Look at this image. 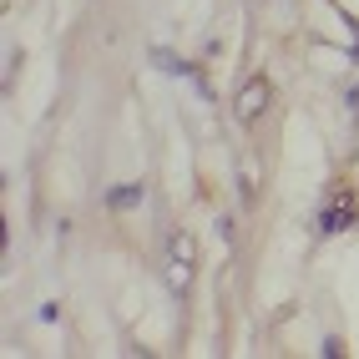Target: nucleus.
Returning a JSON list of instances; mask_svg holds the SVG:
<instances>
[{"mask_svg":"<svg viewBox=\"0 0 359 359\" xmlns=\"http://www.w3.org/2000/svg\"><path fill=\"white\" fill-rule=\"evenodd\" d=\"M263 107H269V81H263V76H253L243 91H238L233 111H238V122H258V116H263Z\"/></svg>","mask_w":359,"mask_h":359,"instance_id":"obj_2","label":"nucleus"},{"mask_svg":"<svg viewBox=\"0 0 359 359\" xmlns=\"http://www.w3.org/2000/svg\"><path fill=\"white\" fill-rule=\"evenodd\" d=\"M107 203L111 208H137L142 203V187L137 182H122V187H111V193H107Z\"/></svg>","mask_w":359,"mask_h":359,"instance_id":"obj_3","label":"nucleus"},{"mask_svg":"<svg viewBox=\"0 0 359 359\" xmlns=\"http://www.w3.org/2000/svg\"><path fill=\"white\" fill-rule=\"evenodd\" d=\"M152 61L167 71V76H193V66H187L182 56H172V51H152Z\"/></svg>","mask_w":359,"mask_h":359,"instance_id":"obj_4","label":"nucleus"},{"mask_svg":"<svg viewBox=\"0 0 359 359\" xmlns=\"http://www.w3.org/2000/svg\"><path fill=\"white\" fill-rule=\"evenodd\" d=\"M193 253H198V243L187 233H177L172 238V263H167V269H172V289L177 294H187V283H193Z\"/></svg>","mask_w":359,"mask_h":359,"instance_id":"obj_1","label":"nucleus"}]
</instances>
